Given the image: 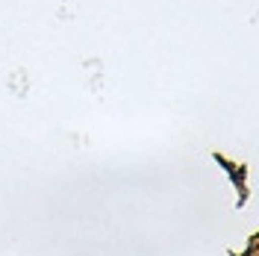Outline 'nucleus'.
Returning <instances> with one entry per match:
<instances>
[{"mask_svg":"<svg viewBox=\"0 0 259 256\" xmlns=\"http://www.w3.org/2000/svg\"><path fill=\"white\" fill-rule=\"evenodd\" d=\"M215 162H221V168L230 174V180H233V186H236V189H244V171H242V168L236 171V165H233V162H227L221 153H215Z\"/></svg>","mask_w":259,"mask_h":256,"instance_id":"nucleus-1","label":"nucleus"}]
</instances>
